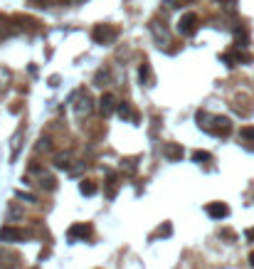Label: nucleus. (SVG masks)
I'll return each instance as SVG.
<instances>
[{"instance_id":"nucleus-9","label":"nucleus","mask_w":254,"mask_h":269,"mask_svg":"<svg viewBox=\"0 0 254 269\" xmlns=\"http://www.w3.org/2000/svg\"><path fill=\"white\" fill-rule=\"evenodd\" d=\"M183 146H178V143H163V156L168 158V161H180L183 158Z\"/></svg>"},{"instance_id":"nucleus-19","label":"nucleus","mask_w":254,"mask_h":269,"mask_svg":"<svg viewBox=\"0 0 254 269\" xmlns=\"http://www.w3.org/2000/svg\"><path fill=\"white\" fill-rule=\"evenodd\" d=\"M106 82H109V72H106V69H99L96 77H94V84H96V87H104Z\"/></svg>"},{"instance_id":"nucleus-2","label":"nucleus","mask_w":254,"mask_h":269,"mask_svg":"<svg viewBox=\"0 0 254 269\" xmlns=\"http://www.w3.org/2000/svg\"><path fill=\"white\" fill-rule=\"evenodd\" d=\"M119 37V28L116 25H94V30H92V40L94 42H99V45H111L114 40Z\"/></svg>"},{"instance_id":"nucleus-11","label":"nucleus","mask_w":254,"mask_h":269,"mask_svg":"<svg viewBox=\"0 0 254 269\" xmlns=\"http://www.w3.org/2000/svg\"><path fill=\"white\" fill-rule=\"evenodd\" d=\"M55 166H57L60 170H72V153H69V151L57 153V156H55Z\"/></svg>"},{"instance_id":"nucleus-12","label":"nucleus","mask_w":254,"mask_h":269,"mask_svg":"<svg viewBox=\"0 0 254 269\" xmlns=\"http://www.w3.org/2000/svg\"><path fill=\"white\" fill-rule=\"evenodd\" d=\"M116 111H119V116H121V119H126V121H138V116L133 114V109H131V104H128V101H121Z\"/></svg>"},{"instance_id":"nucleus-27","label":"nucleus","mask_w":254,"mask_h":269,"mask_svg":"<svg viewBox=\"0 0 254 269\" xmlns=\"http://www.w3.org/2000/svg\"><path fill=\"white\" fill-rule=\"evenodd\" d=\"M249 264H252V267H254V252H252V254H249Z\"/></svg>"},{"instance_id":"nucleus-16","label":"nucleus","mask_w":254,"mask_h":269,"mask_svg":"<svg viewBox=\"0 0 254 269\" xmlns=\"http://www.w3.org/2000/svg\"><path fill=\"white\" fill-rule=\"evenodd\" d=\"M40 188H45V190H55V188H57V180H55L52 175H47V173H40Z\"/></svg>"},{"instance_id":"nucleus-26","label":"nucleus","mask_w":254,"mask_h":269,"mask_svg":"<svg viewBox=\"0 0 254 269\" xmlns=\"http://www.w3.org/2000/svg\"><path fill=\"white\" fill-rule=\"evenodd\" d=\"M247 237H249V239H254V230H247Z\"/></svg>"},{"instance_id":"nucleus-1","label":"nucleus","mask_w":254,"mask_h":269,"mask_svg":"<svg viewBox=\"0 0 254 269\" xmlns=\"http://www.w3.org/2000/svg\"><path fill=\"white\" fill-rule=\"evenodd\" d=\"M197 126L215 136H229L232 134V119L229 116H212L207 111H197Z\"/></svg>"},{"instance_id":"nucleus-13","label":"nucleus","mask_w":254,"mask_h":269,"mask_svg":"<svg viewBox=\"0 0 254 269\" xmlns=\"http://www.w3.org/2000/svg\"><path fill=\"white\" fill-rule=\"evenodd\" d=\"M138 77H141V82H143L146 87H151V84H153V72H151V65H148V62H143V65H141Z\"/></svg>"},{"instance_id":"nucleus-21","label":"nucleus","mask_w":254,"mask_h":269,"mask_svg":"<svg viewBox=\"0 0 254 269\" xmlns=\"http://www.w3.org/2000/svg\"><path fill=\"white\" fill-rule=\"evenodd\" d=\"M28 3H30V5H35V8H50V5L55 3V0H28Z\"/></svg>"},{"instance_id":"nucleus-23","label":"nucleus","mask_w":254,"mask_h":269,"mask_svg":"<svg viewBox=\"0 0 254 269\" xmlns=\"http://www.w3.org/2000/svg\"><path fill=\"white\" fill-rule=\"evenodd\" d=\"M50 148H52L50 138H40V141H37V151H50Z\"/></svg>"},{"instance_id":"nucleus-20","label":"nucleus","mask_w":254,"mask_h":269,"mask_svg":"<svg viewBox=\"0 0 254 269\" xmlns=\"http://www.w3.org/2000/svg\"><path fill=\"white\" fill-rule=\"evenodd\" d=\"M192 161H195V163H207V161H212V156H210L207 151H195V153H192Z\"/></svg>"},{"instance_id":"nucleus-5","label":"nucleus","mask_w":254,"mask_h":269,"mask_svg":"<svg viewBox=\"0 0 254 269\" xmlns=\"http://www.w3.org/2000/svg\"><path fill=\"white\" fill-rule=\"evenodd\" d=\"M119 109V101H116V97L114 94H101V99H99V111H101V116H111L114 111Z\"/></svg>"},{"instance_id":"nucleus-25","label":"nucleus","mask_w":254,"mask_h":269,"mask_svg":"<svg viewBox=\"0 0 254 269\" xmlns=\"http://www.w3.org/2000/svg\"><path fill=\"white\" fill-rule=\"evenodd\" d=\"M20 212H23V210H20L18 205H13V207H10V217H20Z\"/></svg>"},{"instance_id":"nucleus-22","label":"nucleus","mask_w":254,"mask_h":269,"mask_svg":"<svg viewBox=\"0 0 254 269\" xmlns=\"http://www.w3.org/2000/svg\"><path fill=\"white\" fill-rule=\"evenodd\" d=\"M18 200H25V202H37V198H35V195L23 193V190H18Z\"/></svg>"},{"instance_id":"nucleus-4","label":"nucleus","mask_w":254,"mask_h":269,"mask_svg":"<svg viewBox=\"0 0 254 269\" xmlns=\"http://www.w3.org/2000/svg\"><path fill=\"white\" fill-rule=\"evenodd\" d=\"M74 111H77V116H79V119H84V116H89V114L94 111V101H92V94H89L87 89H82V92L77 94Z\"/></svg>"},{"instance_id":"nucleus-7","label":"nucleus","mask_w":254,"mask_h":269,"mask_svg":"<svg viewBox=\"0 0 254 269\" xmlns=\"http://www.w3.org/2000/svg\"><path fill=\"white\" fill-rule=\"evenodd\" d=\"M23 237H25V232L20 227H13V225L0 230V239H3V242H20Z\"/></svg>"},{"instance_id":"nucleus-15","label":"nucleus","mask_w":254,"mask_h":269,"mask_svg":"<svg viewBox=\"0 0 254 269\" xmlns=\"http://www.w3.org/2000/svg\"><path fill=\"white\" fill-rule=\"evenodd\" d=\"M119 190V178L114 173H109V180H106V198H114Z\"/></svg>"},{"instance_id":"nucleus-24","label":"nucleus","mask_w":254,"mask_h":269,"mask_svg":"<svg viewBox=\"0 0 254 269\" xmlns=\"http://www.w3.org/2000/svg\"><path fill=\"white\" fill-rule=\"evenodd\" d=\"M60 3H62V5H69V8H74V5H79V3H82V0H60Z\"/></svg>"},{"instance_id":"nucleus-10","label":"nucleus","mask_w":254,"mask_h":269,"mask_svg":"<svg viewBox=\"0 0 254 269\" xmlns=\"http://www.w3.org/2000/svg\"><path fill=\"white\" fill-rule=\"evenodd\" d=\"M151 33L156 35V40L160 42V47H163V45H170L168 30H165V28H160V23H158V20H153V23H151Z\"/></svg>"},{"instance_id":"nucleus-8","label":"nucleus","mask_w":254,"mask_h":269,"mask_svg":"<svg viewBox=\"0 0 254 269\" xmlns=\"http://www.w3.org/2000/svg\"><path fill=\"white\" fill-rule=\"evenodd\" d=\"M205 212H207L212 220H222V217L229 215V207H227L224 202H210V205L205 207Z\"/></svg>"},{"instance_id":"nucleus-28","label":"nucleus","mask_w":254,"mask_h":269,"mask_svg":"<svg viewBox=\"0 0 254 269\" xmlns=\"http://www.w3.org/2000/svg\"><path fill=\"white\" fill-rule=\"evenodd\" d=\"M0 269H5V267H0Z\"/></svg>"},{"instance_id":"nucleus-14","label":"nucleus","mask_w":254,"mask_h":269,"mask_svg":"<svg viewBox=\"0 0 254 269\" xmlns=\"http://www.w3.org/2000/svg\"><path fill=\"white\" fill-rule=\"evenodd\" d=\"M96 190H99V185H96L94 180H82V183H79V193H82V195H87V198L96 195Z\"/></svg>"},{"instance_id":"nucleus-3","label":"nucleus","mask_w":254,"mask_h":269,"mask_svg":"<svg viewBox=\"0 0 254 269\" xmlns=\"http://www.w3.org/2000/svg\"><path fill=\"white\" fill-rule=\"evenodd\" d=\"M197 25H200V18H197L195 13H185V15H180V20H178V33L185 35V37H190V35L197 33Z\"/></svg>"},{"instance_id":"nucleus-18","label":"nucleus","mask_w":254,"mask_h":269,"mask_svg":"<svg viewBox=\"0 0 254 269\" xmlns=\"http://www.w3.org/2000/svg\"><path fill=\"white\" fill-rule=\"evenodd\" d=\"M170 232H173V227H170V222H165V225H160V227L151 235V239H156V237H168Z\"/></svg>"},{"instance_id":"nucleus-6","label":"nucleus","mask_w":254,"mask_h":269,"mask_svg":"<svg viewBox=\"0 0 254 269\" xmlns=\"http://www.w3.org/2000/svg\"><path fill=\"white\" fill-rule=\"evenodd\" d=\"M92 225H84V222H79V225H72L69 227V239L74 242V239H89L92 237Z\"/></svg>"},{"instance_id":"nucleus-17","label":"nucleus","mask_w":254,"mask_h":269,"mask_svg":"<svg viewBox=\"0 0 254 269\" xmlns=\"http://www.w3.org/2000/svg\"><path fill=\"white\" fill-rule=\"evenodd\" d=\"M239 141L254 143V126H242V129H239Z\"/></svg>"}]
</instances>
